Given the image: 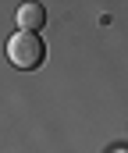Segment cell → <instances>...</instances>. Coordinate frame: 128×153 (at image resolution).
Wrapping results in <instances>:
<instances>
[{
  "instance_id": "obj_1",
  "label": "cell",
  "mask_w": 128,
  "mask_h": 153,
  "mask_svg": "<svg viewBox=\"0 0 128 153\" xmlns=\"http://www.w3.org/2000/svg\"><path fill=\"white\" fill-rule=\"evenodd\" d=\"M43 57H46V46H43V39L36 32H18V36L7 39V61L14 64V68H21V71H32V68H39Z\"/></svg>"
},
{
  "instance_id": "obj_2",
  "label": "cell",
  "mask_w": 128,
  "mask_h": 153,
  "mask_svg": "<svg viewBox=\"0 0 128 153\" xmlns=\"http://www.w3.org/2000/svg\"><path fill=\"white\" fill-rule=\"evenodd\" d=\"M14 22L21 25V32H36V36H39V29L46 25V7H43V4H21Z\"/></svg>"
},
{
  "instance_id": "obj_3",
  "label": "cell",
  "mask_w": 128,
  "mask_h": 153,
  "mask_svg": "<svg viewBox=\"0 0 128 153\" xmlns=\"http://www.w3.org/2000/svg\"><path fill=\"white\" fill-rule=\"evenodd\" d=\"M114 153H125V146H121V150H114Z\"/></svg>"
}]
</instances>
